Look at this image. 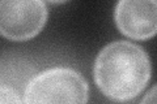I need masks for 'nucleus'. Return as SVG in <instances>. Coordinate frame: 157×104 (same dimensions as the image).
I'll return each instance as SVG.
<instances>
[{"label":"nucleus","mask_w":157,"mask_h":104,"mask_svg":"<svg viewBox=\"0 0 157 104\" xmlns=\"http://www.w3.org/2000/svg\"><path fill=\"white\" fill-rule=\"evenodd\" d=\"M93 76L98 88L114 102H127L144 90L151 78L149 56L140 46L111 42L96 57Z\"/></svg>","instance_id":"f257e3e1"},{"label":"nucleus","mask_w":157,"mask_h":104,"mask_svg":"<svg viewBox=\"0 0 157 104\" xmlns=\"http://www.w3.org/2000/svg\"><path fill=\"white\" fill-rule=\"evenodd\" d=\"M89 87L80 73L70 68H52L29 81L25 104H86Z\"/></svg>","instance_id":"f03ea898"},{"label":"nucleus","mask_w":157,"mask_h":104,"mask_svg":"<svg viewBox=\"0 0 157 104\" xmlns=\"http://www.w3.org/2000/svg\"><path fill=\"white\" fill-rule=\"evenodd\" d=\"M47 7L41 0H3L0 3V31L11 41H26L43 29Z\"/></svg>","instance_id":"7ed1b4c3"},{"label":"nucleus","mask_w":157,"mask_h":104,"mask_svg":"<svg viewBox=\"0 0 157 104\" xmlns=\"http://www.w3.org/2000/svg\"><path fill=\"white\" fill-rule=\"evenodd\" d=\"M114 20L126 37L137 41L152 38L157 34V0H121Z\"/></svg>","instance_id":"20e7f679"},{"label":"nucleus","mask_w":157,"mask_h":104,"mask_svg":"<svg viewBox=\"0 0 157 104\" xmlns=\"http://www.w3.org/2000/svg\"><path fill=\"white\" fill-rule=\"evenodd\" d=\"M0 104H22L18 92L12 86L2 83L0 86Z\"/></svg>","instance_id":"39448f33"},{"label":"nucleus","mask_w":157,"mask_h":104,"mask_svg":"<svg viewBox=\"0 0 157 104\" xmlns=\"http://www.w3.org/2000/svg\"><path fill=\"white\" fill-rule=\"evenodd\" d=\"M140 104H157V85H155L145 94Z\"/></svg>","instance_id":"423d86ee"},{"label":"nucleus","mask_w":157,"mask_h":104,"mask_svg":"<svg viewBox=\"0 0 157 104\" xmlns=\"http://www.w3.org/2000/svg\"><path fill=\"white\" fill-rule=\"evenodd\" d=\"M111 104H134V103H111Z\"/></svg>","instance_id":"0eeeda50"}]
</instances>
